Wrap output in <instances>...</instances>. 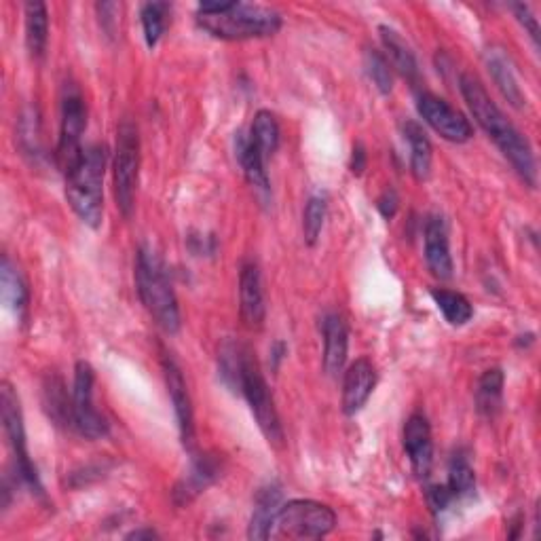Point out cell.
I'll use <instances>...</instances> for the list:
<instances>
[{"instance_id":"1","label":"cell","mask_w":541,"mask_h":541,"mask_svg":"<svg viewBox=\"0 0 541 541\" xmlns=\"http://www.w3.org/2000/svg\"><path fill=\"white\" fill-rule=\"evenodd\" d=\"M459 89L476 123L484 129V134L495 142L501 155L512 163L516 174L535 189L537 163L529 140L518 132L506 115L501 113V108L491 100L489 91L484 89V85L474 77V74H461Z\"/></svg>"},{"instance_id":"2","label":"cell","mask_w":541,"mask_h":541,"mask_svg":"<svg viewBox=\"0 0 541 541\" xmlns=\"http://www.w3.org/2000/svg\"><path fill=\"white\" fill-rule=\"evenodd\" d=\"M197 24L220 41H252L277 34L282 15L271 7L250 3H201Z\"/></svg>"},{"instance_id":"3","label":"cell","mask_w":541,"mask_h":541,"mask_svg":"<svg viewBox=\"0 0 541 541\" xmlns=\"http://www.w3.org/2000/svg\"><path fill=\"white\" fill-rule=\"evenodd\" d=\"M106 161V148L102 144H91L85 148L81 159L64 174L70 208L81 218L83 225L91 229H98L104 216Z\"/></svg>"},{"instance_id":"4","label":"cell","mask_w":541,"mask_h":541,"mask_svg":"<svg viewBox=\"0 0 541 541\" xmlns=\"http://www.w3.org/2000/svg\"><path fill=\"white\" fill-rule=\"evenodd\" d=\"M136 290L159 328L167 334H176L182 326V317L174 286L159 254L146 246L136 256Z\"/></svg>"},{"instance_id":"5","label":"cell","mask_w":541,"mask_h":541,"mask_svg":"<svg viewBox=\"0 0 541 541\" xmlns=\"http://www.w3.org/2000/svg\"><path fill=\"white\" fill-rule=\"evenodd\" d=\"M337 527V514L326 503L292 499L279 506L269 539H322Z\"/></svg>"},{"instance_id":"6","label":"cell","mask_w":541,"mask_h":541,"mask_svg":"<svg viewBox=\"0 0 541 541\" xmlns=\"http://www.w3.org/2000/svg\"><path fill=\"white\" fill-rule=\"evenodd\" d=\"M239 394L246 398L252 415L260 427V432L267 438L269 444L282 449L284 446V427L279 421L275 400L271 389L267 385V379L263 377V370H260L254 353L246 349L244 364H241V377H239Z\"/></svg>"},{"instance_id":"7","label":"cell","mask_w":541,"mask_h":541,"mask_svg":"<svg viewBox=\"0 0 541 541\" xmlns=\"http://www.w3.org/2000/svg\"><path fill=\"white\" fill-rule=\"evenodd\" d=\"M140 172V136L138 127L132 121H123L117 129V146L113 161L115 178V199L117 208L125 218L134 214L136 208V189Z\"/></svg>"},{"instance_id":"8","label":"cell","mask_w":541,"mask_h":541,"mask_svg":"<svg viewBox=\"0 0 541 541\" xmlns=\"http://www.w3.org/2000/svg\"><path fill=\"white\" fill-rule=\"evenodd\" d=\"M0 413H3V427H5V434L9 438V444H11L13 457H15L17 478H20L24 484H28V487L36 495L43 497L45 493H43L39 472H36L34 463L30 459V453H28L20 396H17V391L13 389V385L9 381L0 383Z\"/></svg>"},{"instance_id":"9","label":"cell","mask_w":541,"mask_h":541,"mask_svg":"<svg viewBox=\"0 0 541 541\" xmlns=\"http://www.w3.org/2000/svg\"><path fill=\"white\" fill-rule=\"evenodd\" d=\"M87 127V110L81 91L74 85H66L62 98V123H60V140L55 148V161L60 170L66 174L70 167L77 163L83 155L81 138Z\"/></svg>"},{"instance_id":"10","label":"cell","mask_w":541,"mask_h":541,"mask_svg":"<svg viewBox=\"0 0 541 541\" xmlns=\"http://www.w3.org/2000/svg\"><path fill=\"white\" fill-rule=\"evenodd\" d=\"M93 383H96V375H93L91 364L79 362L74 368L72 387V432L87 440H100L108 436V423L93 404Z\"/></svg>"},{"instance_id":"11","label":"cell","mask_w":541,"mask_h":541,"mask_svg":"<svg viewBox=\"0 0 541 541\" xmlns=\"http://www.w3.org/2000/svg\"><path fill=\"white\" fill-rule=\"evenodd\" d=\"M417 110L421 119L434 129V132L453 144H465L474 136L472 123L465 119L459 110H455L449 102L434 96V93H421L417 100Z\"/></svg>"},{"instance_id":"12","label":"cell","mask_w":541,"mask_h":541,"mask_svg":"<svg viewBox=\"0 0 541 541\" xmlns=\"http://www.w3.org/2000/svg\"><path fill=\"white\" fill-rule=\"evenodd\" d=\"M161 366H163L167 394H170L174 410H176L180 440H182V444L186 446V449H193V444H195V417H193V402H191V396H189V387H186V381H184L180 366L176 364L174 358L167 356V353L161 360Z\"/></svg>"},{"instance_id":"13","label":"cell","mask_w":541,"mask_h":541,"mask_svg":"<svg viewBox=\"0 0 541 541\" xmlns=\"http://www.w3.org/2000/svg\"><path fill=\"white\" fill-rule=\"evenodd\" d=\"M404 451L413 465V472L417 478H427L434 465V440H432V427L425 415L415 413L410 415L404 425Z\"/></svg>"},{"instance_id":"14","label":"cell","mask_w":541,"mask_h":541,"mask_svg":"<svg viewBox=\"0 0 541 541\" xmlns=\"http://www.w3.org/2000/svg\"><path fill=\"white\" fill-rule=\"evenodd\" d=\"M239 313L244 324L252 330L263 328L267 317L263 279L256 263H246L239 273Z\"/></svg>"},{"instance_id":"15","label":"cell","mask_w":541,"mask_h":541,"mask_svg":"<svg viewBox=\"0 0 541 541\" xmlns=\"http://www.w3.org/2000/svg\"><path fill=\"white\" fill-rule=\"evenodd\" d=\"M377 387V368L368 358H360L345 370L343 410L345 415H358Z\"/></svg>"},{"instance_id":"16","label":"cell","mask_w":541,"mask_h":541,"mask_svg":"<svg viewBox=\"0 0 541 541\" xmlns=\"http://www.w3.org/2000/svg\"><path fill=\"white\" fill-rule=\"evenodd\" d=\"M425 263L438 279L453 277V258L449 248V233L440 216H432L425 225Z\"/></svg>"},{"instance_id":"17","label":"cell","mask_w":541,"mask_h":541,"mask_svg":"<svg viewBox=\"0 0 541 541\" xmlns=\"http://www.w3.org/2000/svg\"><path fill=\"white\" fill-rule=\"evenodd\" d=\"M218 476H220V459L216 455L193 457L189 472H186V476L176 484L174 501L178 506H189V503L208 489Z\"/></svg>"},{"instance_id":"18","label":"cell","mask_w":541,"mask_h":541,"mask_svg":"<svg viewBox=\"0 0 541 541\" xmlns=\"http://www.w3.org/2000/svg\"><path fill=\"white\" fill-rule=\"evenodd\" d=\"M324 370L330 377H339L347 364L349 351V330L341 315H326L324 326Z\"/></svg>"},{"instance_id":"19","label":"cell","mask_w":541,"mask_h":541,"mask_svg":"<svg viewBox=\"0 0 541 541\" xmlns=\"http://www.w3.org/2000/svg\"><path fill=\"white\" fill-rule=\"evenodd\" d=\"M484 60H487V68L491 72L495 85L503 93V98H506L516 108L525 106V102H527L525 93H522V89L518 85V79H516L512 62L506 55V51L493 47L487 51V55H484Z\"/></svg>"},{"instance_id":"20","label":"cell","mask_w":541,"mask_h":541,"mask_svg":"<svg viewBox=\"0 0 541 541\" xmlns=\"http://www.w3.org/2000/svg\"><path fill=\"white\" fill-rule=\"evenodd\" d=\"M43 406L49 419L64 429L72 432L74 413H72V394L68 396V389L58 375H47L43 381Z\"/></svg>"},{"instance_id":"21","label":"cell","mask_w":541,"mask_h":541,"mask_svg":"<svg viewBox=\"0 0 541 541\" xmlns=\"http://www.w3.org/2000/svg\"><path fill=\"white\" fill-rule=\"evenodd\" d=\"M282 506V489H279V484H267L265 489H260L258 497H256V506H254V514L250 520V529H248V537L250 539H269L271 537V525L273 518Z\"/></svg>"},{"instance_id":"22","label":"cell","mask_w":541,"mask_h":541,"mask_svg":"<svg viewBox=\"0 0 541 541\" xmlns=\"http://www.w3.org/2000/svg\"><path fill=\"white\" fill-rule=\"evenodd\" d=\"M379 32H381V41H383L385 53L389 58V64L394 66L406 81L417 83L419 81V64H417L413 49L406 45V41L394 28L381 26Z\"/></svg>"},{"instance_id":"23","label":"cell","mask_w":541,"mask_h":541,"mask_svg":"<svg viewBox=\"0 0 541 541\" xmlns=\"http://www.w3.org/2000/svg\"><path fill=\"white\" fill-rule=\"evenodd\" d=\"M404 138L410 146V172L415 180L425 182L432 174V144H429L423 127L417 121L404 123Z\"/></svg>"},{"instance_id":"24","label":"cell","mask_w":541,"mask_h":541,"mask_svg":"<svg viewBox=\"0 0 541 541\" xmlns=\"http://www.w3.org/2000/svg\"><path fill=\"white\" fill-rule=\"evenodd\" d=\"M26 11V47L32 60H43L49 43V11L45 3H28Z\"/></svg>"},{"instance_id":"25","label":"cell","mask_w":541,"mask_h":541,"mask_svg":"<svg viewBox=\"0 0 541 541\" xmlns=\"http://www.w3.org/2000/svg\"><path fill=\"white\" fill-rule=\"evenodd\" d=\"M237 159L244 167V174L248 178V182L254 186L256 191L260 193H269V176H267V159L258 153V148L250 142L248 136L239 134L237 136Z\"/></svg>"},{"instance_id":"26","label":"cell","mask_w":541,"mask_h":541,"mask_svg":"<svg viewBox=\"0 0 541 541\" xmlns=\"http://www.w3.org/2000/svg\"><path fill=\"white\" fill-rule=\"evenodd\" d=\"M503 383H506V377H503L501 368H489L482 372L476 385V408L482 417L493 419L501 410Z\"/></svg>"},{"instance_id":"27","label":"cell","mask_w":541,"mask_h":541,"mask_svg":"<svg viewBox=\"0 0 541 541\" xmlns=\"http://www.w3.org/2000/svg\"><path fill=\"white\" fill-rule=\"evenodd\" d=\"M0 284H3V298L5 303L17 313V317L26 320L28 313V288L26 282L22 279L20 271H17L11 260L5 256L3 258V269H0Z\"/></svg>"},{"instance_id":"28","label":"cell","mask_w":541,"mask_h":541,"mask_svg":"<svg viewBox=\"0 0 541 541\" xmlns=\"http://www.w3.org/2000/svg\"><path fill=\"white\" fill-rule=\"evenodd\" d=\"M279 136H282V132H279V123H277L275 115L269 113V110H258L248 138L258 148V153L263 155L267 161L275 155V151L279 148Z\"/></svg>"},{"instance_id":"29","label":"cell","mask_w":541,"mask_h":541,"mask_svg":"<svg viewBox=\"0 0 541 541\" xmlns=\"http://www.w3.org/2000/svg\"><path fill=\"white\" fill-rule=\"evenodd\" d=\"M432 298L440 313L444 315V320L451 326H465L472 317H474V307L472 303L459 292L453 290H444V288H434Z\"/></svg>"},{"instance_id":"30","label":"cell","mask_w":541,"mask_h":541,"mask_svg":"<svg viewBox=\"0 0 541 541\" xmlns=\"http://www.w3.org/2000/svg\"><path fill=\"white\" fill-rule=\"evenodd\" d=\"M172 7L167 3H146L140 9V20L144 28V39L146 45L155 49L161 41V36L167 26V15H170Z\"/></svg>"},{"instance_id":"31","label":"cell","mask_w":541,"mask_h":541,"mask_svg":"<svg viewBox=\"0 0 541 541\" xmlns=\"http://www.w3.org/2000/svg\"><path fill=\"white\" fill-rule=\"evenodd\" d=\"M446 487L451 489L455 501L472 495L474 487H476V474L472 470V465L468 461V457L457 453L451 461L449 468V480H446Z\"/></svg>"},{"instance_id":"32","label":"cell","mask_w":541,"mask_h":541,"mask_svg":"<svg viewBox=\"0 0 541 541\" xmlns=\"http://www.w3.org/2000/svg\"><path fill=\"white\" fill-rule=\"evenodd\" d=\"M244 345H235V343H225L220 347V377L231 389L239 391V377H241V364H244L246 356Z\"/></svg>"},{"instance_id":"33","label":"cell","mask_w":541,"mask_h":541,"mask_svg":"<svg viewBox=\"0 0 541 541\" xmlns=\"http://www.w3.org/2000/svg\"><path fill=\"white\" fill-rule=\"evenodd\" d=\"M326 199L324 197H311L307 201V208L303 214V235H305V244L315 246V241L320 239L322 229H324V220H326Z\"/></svg>"},{"instance_id":"34","label":"cell","mask_w":541,"mask_h":541,"mask_svg":"<svg viewBox=\"0 0 541 541\" xmlns=\"http://www.w3.org/2000/svg\"><path fill=\"white\" fill-rule=\"evenodd\" d=\"M364 66H366L370 81L375 83V87L383 93V96L391 93L394 79H391V68H389V62L385 60V55L379 53L377 49H368L366 58H364Z\"/></svg>"},{"instance_id":"35","label":"cell","mask_w":541,"mask_h":541,"mask_svg":"<svg viewBox=\"0 0 541 541\" xmlns=\"http://www.w3.org/2000/svg\"><path fill=\"white\" fill-rule=\"evenodd\" d=\"M427 503H429V510L438 516L449 508L451 503H455V497L446 484H432V487L427 489Z\"/></svg>"},{"instance_id":"36","label":"cell","mask_w":541,"mask_h":541,"mask_svg":"<svg viewBox=\"0 0 541 541\" xmlns=\"http://www.w3.org/2000/svg\"><path fill=\"white\" fill-rule=\"evenodd\" d=\"M512 9L516 13V20L520 22V26L529 32L533 43L539 47V24H537V17L533 15L531 7L529 5H514Z\"/></svg>"},{"instance_id":"37","label":"cell","mask_w":541,"mask_h":541,"mask_svg":"<svg viewBox=\"0 0 541 541\" xmlns=\"http://www.w3.org/2000/svg\"><path fill=\"white\" fill-rule=\"evenodd\" d=\"M398 203H400L398 193H396L394 189H389V191H385V193L379 197L377 208H379V212H381L383 218L391 220V218L396 216V212H398Z\"/></svg>"},{"instance_id":"38","label":"cell","mask_w":541,"mask_h":541,"mask_svg":"<svg viewBox=\"0 0 541 541\" xmlns=\"http://www.w3.org/2000/svg\"><path fill=\"white\" fill-rule=\"evenodd\" d=\"M364 167H366V151L362 144H356L353 146V155H351V172L362 174Z\"/></svg>"},{"instance_id":"39","label":"cell","mask_w":541,"mask_h":541,"mask_svg":"<svg viewBox=\"0 0 541 541\" xmlns=\"http://www.w3.org/2000/svg\"><path fill=\"white\" fill-rule=\"evenodd\" d=\"M284 356H286V345H284L282 341H279V343H275L273 349H271V364H273V370L279 368V362L284 360Z\"/></svg>"},{"instance_id":"40","label":"cell","mask_w":541,"mask_h":541,"mask_svg":"<svg viewBox=\"0 0 541 541\" xmlns=\"http://www.w3.org/2000/svg\"><path fill=\"white\" fill-rule=\"evenodd\" d=\"M159 533L155 529H138V531H132L127 533L125 539H157Z\"/></svg>"}]
</instances>
